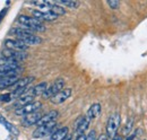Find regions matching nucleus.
I'll list each match as a JSON object with an SVG mask.
<instances>
[{"instance_id":"obj_30","label":"nucleus","mask_w":147,"mask_h":140,"mask_svg":"<svg viewBox=\"0 0 147 140\" xmlns=\"http://www.w3.org/2000/svg\"><path fill=\"white\" fill-rule=\"evenodd\" d=\"M112 140H122V138H121L120 136H115V137H114Z\"/></svg>"},{"instance_id":"obj_21","label":"nucleus","mask_w":147,"mask_h":140,"mask_svg":"<svg viewBox=\"0 0 147 140\" xmlns=\"http://www.w3.org/2000/svg\"><path fill=\"white\" fill-rule=\"evenodd\" d=\"M55 3L59 5V6H61V7L62 6L63 7H68L70 9H75V8H77L79 6V2L78 1H75V0H57Z\"/></svg>"},{"instance_id":"obj_5","label":"nucleus","mask_w":147,"mask_h":140,"mask_svg":"<svg viewBox=\"0 0 147 140\" xmlns=\"http://www.w3.org/2000/svg\"><path fill=\"white\" fill-rule=\"evenodd\" d=\"M63 87H65V80L61 79V78H59V79L55 80L49 87L47 88L45 93L43 94V97L44 98H51V97L55 96V94H58L59 92H61L63 89Z\"/></svg>"},{"instance_id":"obj_11","label":"nucleus","mask_w":147,"mask_h":140,"mask_svg":"<svg viewBox=\"0 0 147 140\" xmlns=\"http://www.w3.org/2000/svg\"><path fill=\"white\" fill-rule=\"evenodd\" d=\"M18 68H20L19 62L6 59V58H1L0 59V72H2V71H11V70H16Z\"/></svg>"},{"instance_id":"obj_7","label":"nucleus","mask_w":147,"mask_h":140,"mask_svg":"<svg viewBox=\"0 0 147 140\" xmlns=\"http://www.w3.org/2000/svg\"><path fill=\"white\" fill-rule=\"evenodd\" d=\"M71 89L70 88H63L61 92H59L58 94H55L53 97L50 98V102L52 104H62L63 102H66L70 96H71Z\"/></svg>"},{"instance_id":"obj_15","label":"nucleus","mask_w":147,"mask_h":140,"mask_svg":"<svg viewBox=\"0 0 147 140\" xmlns=\"http://www.w3.org/2000/svg\"><path fill=\"white\" fill-rule=\"evenodd\" d=\"M33 100H34V96L30 95V94H28V92H27L25 95H23L22 97H19L18 100H16L15 104L13 105V106H14V107H15V110H16V108H19V107H22V106H25V105L32 103V102H33Z\"/></svg>"},{"instance_id":"obj_24","label":"nucleus","mask_w":147,"mask_h":140,"mask_svg":"<svg viewBox=\"0 0 147 140\" xmlns=\"http://www.w3.org/2000/svg\"><path fill=\"white\" fill-rule=\"evenodd\" d=\"M31 5L37 6L40 9H47V8H48V9H50V7L52 6V2L41 0V1H31Z\"/></svg>"},{"instance_id":"obj_3","label":"nucleus","mask_w":147,"mask_h":140,"mask_svg":"<svg viewBox=\"0 0 147 140\" xmlns=\"http://www.w3.org/2000/svg\"><path fill=\"white\" fill-rule=\"evenodd\" d=\"M41 107H42V103L41 102H32V103L25 105V106H22L19 108H16L15 110V114L19 115V116H25V115H28V114L38 112Z\"/></svg>"},{"instance_id":"obj_25","label":"nucleus","mask_w":147,"mask_h":140,"mask_svg":"<svg viewBox=\"0 0 147 140\" xmlns=\"http://www.w3.org/2000/svg\"><path fill=\"white\" fill-rule=\"evenodd\" d=\"M108 5L110 6V8L111 9H118V7L120 6V2L119 1H115V0H109L108 1Z\"/></svg>"},{"instance_id":"obj_2","label":"nucleus","mask_w":147,"mask_h":140,"mask_svg":"<svg viewBox=\"0 0 147 140\" xmlns=\"http://www.w3.org/2000/svg\"><path fill=\"white\" fill-rule=\"evenodd\" d=\"M120 122H121V116L119 113H113L111 114L108 123H107V136L108 138L113 139L117 136V131L120 127Z\"/></svg>"},{"instance_id":"obj_10","label":"nucleus","mask_w":147,"mask_h":140,"mask_svg":"<svg viewBox=\"0 0 147 140\" xmlns=\"http://www.w3.org/2000/svg\"><path fill=\"white\" fill-rule=\"evenodd\" d=\"M90 120L86 118V116H80L78 118V120L75 123V132L77 136H80V135H85V131L88 129L90 127Z\"/></svg>"},{"instance_id":"obj_20","label":"nucleus","mask_w":147,"mask_h":140,"mask_svg":"<svg viewBox=\"0 0 147 140\" xmlns=\"http://www.w3.org/2000/svg\"><path fill=\"white\" fill-rule=\"evenodd\" d=\"M18 79H19V76L7 77V78H0V90H1V89H5V88H10Z\"/></svg>"},{"instance_id":"obj_4","label":"nucleus","mask_w":147,"mask_h":140,"mask_svg":"<svg viewBox=\"0 0 147 140\" xmlns=\"http://www.w3.org/2000/svg\"><path fill=\"white\" fill-rule=\"evenodd\" d=\"M55 128H57L55 122H51L44 124V125H41V127H37L33 132V138H43V137H47L49 135H52L55 131Z\"/></svg>"},{"instance_id":"obj_9","label":"nucleus","mask_w":147,"mask_h":140,"mask_svg":"<svg viewBox=\"0 0 147 140\" xmlns=\"http://www.w3.org/2000/svg\"><path fill=\"white\" fill-rule=\"evenodd\" d=\"M31 13H32L33 17L37 20H40V22H42V20L52 22V20H55L58 18V16L55 15L53 13H51L50 10L49 11H41V10H37V9H33Z\"/></svg>"},{"instance_id":"obj_18","label":"nucleus","mask_w":147,"mask_h":140,"mask_svg":"<svg viewBox=\"0 0 147 140\" xmlns=\"http://www.w3.org/2000/svg\"><path fill=\"white\" fill-rule=\"evenodd\" d=\"M48 88V84L47 83H41V84H37L36 86L32 87L30 90H28V94L32 95V96H38V95H43L45 93Z\"/></svg>"},{"instance_id":"obj_1","label":"nucleus","mask_w":147,"mask_h":140,"mask_svg":"<svg viewBox=\"0 0 147 140\" xmlns=\"http://www.w3.org/2000/svg\"><path fill=\"white\" fill-rule=\"evenodd\" d=\"M18 22L27 30L32 31V32H44L45 31V26L42 24V22L37 20L34 17H30V16H19Z\"/></svg>"},{"instance_id":"obj_14","label":"nucleus","mask_w":147,"mask_h":140,"mask_svg":"<svg viewBox=\"0 0 147 140\" xmlns=\"http://www.w3.org/2000/svg\"><path fill=\"white\" fill-rule=\"evenodd\" d=\"M59 113L57 111H50L49 113L42 115L41 120L37 122V127H41V125H44V124H48V123H51V122H55V119L58 118Z\"/></svg>"},{"instance_id":"obj_22","label":"nucleus","mask_w":147,"mask_h":140,"mask_svg":"<svg viewBox=\"0 0 147 140\" xmlns=\"http://www.w3.org/2000/svg\"><path fill=\"white\" fill-rule=\"evenodd\" d=\"M0 123L1 124H3V127L9 131V132H11L13 135H18V130L16 129V127L15 125H13L10 122H8L1 114H0Z\"/></svg>"},{"instance_id":"obj_6","label":"nucleus","mask_w":147,"mask_h":140,"mask_svg":"<svg viewBox=\"0 0 147 140\" xmlns=\"http://www.w3.org/2000/svg\"><path fill=\"white\" fill-rule=\"evenodd\" d=\"M2 58L9 59V60H14L16 62H20L23 60H25L27 58V53L26 52H20V51H14V50H9L6 49L2 51Z\"/></svg>"},{"instance_id":"obj_31","label":"nucleus","mask_w":147,"mask_h":140,"mask_svg":"<svg viewBox=\"0 0 147 140\" xmlns=\"http://www.w3.org/2000/svg\"><path fill=\"white\" fill-rule=\"evenodd\" d=\"M63 140H71V136H69V135H68V136H67Z\"/></svg>"},{"instance_id":"obj_29","label":"nucleus","mask_w":147,"mask_h":140,"mask_svg":"<svg viewBox=\"0 0 147 140\" xmlns=\"http://www.w3.org/2000/svg\"><path fill=\"white\" fill-rule=\"evenodd\" d=\"M100 140H109V138H108V136H102Z\"/></svg>"},{"instance_id":"obj_28","label":"nucleus","mask_w":147,"mask_h":140,"mask_svg":"<svg viewBox=\"0 0 147 140\" xmlns=\"http://www.w3.org/2000/svg\"><path fill=\"white\" fill-rule=\"evenodd\" d=\"M76 140H86V136H85V135H80V136H77Z\"/></svg>"},{"instance_id":"obj_27","label":"nucleus","mask_w":147,"mask_h":140,"mask_svg":"<svg viewBox=\"0 0 147 140\" xmlns=\"http://www.w3.org/2000/svg\"><path fill=\"white\" fill-rule=\"evenodd\" d=\"M131 125H132V121L130 120V121L128 122V124H127V128H126V130H125V131H126V133H128L129 131L131 130Z\"/></svg>"},{"instance_id":"obj_19","label":"nucleus","mask_w":147,"mask_h":140,"mask_svg":"<svg viewBox=\"0 0 147 140\" xmlns=\"http://www.w3.org/2000/svg\"><path fill=\"white\" fill-rule=\"evenodd\" d=\"M68 132H69L68 128L67 127H62V128L55 130V132L51 135L50 140H63L68 136Z\"/></svg>"},{"instance_id":"obj_23","label":"nucleus","mask_w":147,"mask_h":140,"mask_svg":"<svg viewBox=\"0 0 147 140\" xmlns=\"http://www.w3.org/2000/svg\"><path fill=\"white\" fill-rule=\"evenodd\" d=\"M50 11L53 13L57 16H60V15H65L66 14V9L59 5H57L55 2H52V6L50 7Z\"/></svg>"},{"instance_id":"obj_16","label":"nucleus","mask_w":147,"mask_h":140,"mask_svg":"<svg viewBox=\"0 0 147 140\" xmlns=\"http://www.w3.org/2000/svg\"><path fill=\"white\" fill-rule=\"evenodd\" d=\"M19 41H22L24 44H26L27 46L28 45H37L42 42V38L40 36H36L35 34H30L25 37H22V38H17Z\"/></svg>"},{"instance_id":"obj_26","label":"nucleus","mask_w":147,"mask_h":140,"mask_svg":"<svg viewBox=\"0 0 147 140\" xmlns=\"http://www.w3.org/2000/svg\"><path fill=\"white\" fill-rule=\"evenodd\" d=\"M96 131L95 130H92L90 131V133L86 136V140H96Z\"/></svg>"},{"instance_id":"obj_8","label":"nucleus","mask_w":147,"mask_h":140,"mask_svg":"<svg viewBox=\"0 0 147 140\" xmlns=\"http://www.w3.org/2000/svg\"><path fill=\"white\" fill-rule=\"evenodd\" d=\"M5 45H6V48L9 49V50L20 51V52H25V51L28 49V46H27L26 44H24L22 41H19L17 38H16V40H11V38L6 40V41H5Z\"/></svg>"},{"instance_id":"obj_17","label":"nucleus","mask_w":147,"mask_h":140,"mask_svg":"<svg viewBox=\"0 0 147 140\" xmlns=\"http://www.w3.org/2000/svg\"><path fill=\"white\" fill-rule=\"evenodd\" d=\"M100 113H101V104L94 103V104L88 108L87 114H86V118H87L90 121H92V120H95V119L100 115Z\"/></svg>"},{"instance_id":"obj_13","label":"nucleus","mask_w":147,"mask_h":140,"mask_svg":"<svg viewBox=\"0 0 147 140\" xmlns=\"http://www.w3.org/2000/svg\"><path fill=\"white\" fill-rule=\"evenodd\" d=\"M34 80V77H25V78H19L18 80L10 87V92H15L17 89L28 87V85Z\"/></svg>"},{"instance_id":"obj_12","label":"nucleus","mask_w":147,"mask_h":140,"mask_svg":"<svg viewBox=\"0 0 147 140\" xmlns=\"http://www.w3.org/2000/svg\"><path fill=\"white\" fill-rule=\"evenodd\" d=\"M42 118V114L40 112H36V113H32V114H28V115H25L23 116L22 119V125L23 127H32L34 124H37V122L41 120Z\"/></svg>"}]
</instances>
